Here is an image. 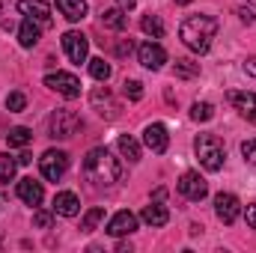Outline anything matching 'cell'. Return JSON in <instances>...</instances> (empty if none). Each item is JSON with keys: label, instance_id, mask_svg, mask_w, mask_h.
<instances>
[{"label": "cell", "instance_id": "38", "mask_svg": "<svg viewBox=\"0 0 256 253\" xmlns=\"http://www.w3.org/2000/svg\"><path fill=\"white\" fill-rule=\"evenodd\" d=\"M164 196H167V190H164V188H158V190H155V202H161Z\"/></svg>", "mask_w": 256, "mask_h": 253}, {"label": "cell", "instance_id": "32", "mask_svg": "<svg viewBox=\"0 0 256 253\" xmlns=\"http://www.w3.org/2000/svg\"><path fill=\"white\" fill-rule=\"evenodd\" d=\"M242 155H244V161H250L256 167V140H244L242 143Z\"/></svg>", "mask_w": 256, "mask_h": 253}, {"label": "cell", "instance_id": "35", "mask_svg": "<svg viewBox=\"0 0 256 253\" xmlns=\"http://www.w3.org/2000/svg\"><path fill=\"white\" fill-rule=\"evenodd\" d=\"M248 226L256 230V202H254V206H248Z\"/></svg>", "mask_w": 256, "mask_h": 253}, {"label": "cell", "instance_id": "6", "mask_svg": "<svg viewBox=\"0 0 256 253\" xmlns=\"http://www.w3.org/2000/svg\"><path fill=\"white\" fill-rule=\"evenodd\" d=\"M45 86H51L63 98H78L80 96V80L74 74H68V72H51V74H45Z\"/></svg>", "mask_w": 256, "mask_h": 253}, {"label": "cell", "instance_id": "19", "mask_svg": "<svg viewBox=\"0 0 256 253\" xmlns=\"http://www.w3.org/2000/svg\"><path fill=\"white\" fill-rule=\"evenodd\" d=\"M57 9H60V15H63L66 21H80V18H86V0H57Z\"/></svg>", "mask_w": 256, "mask_h": 253}, {"label": "cell", "instance_id": "39", "mask_svg": "<svg viewBox=\"0 0 256 253\" xmlns=\"http://www.w3.org/2000/svg\"><path fill=\"white\" fill-rule=\"evenodd\" d=\"M120 6L128 12V9H134V0H120Z\"/></svg>", "mask_w": 256, "mask_h": 253}, {"label": "cell", "instance_id": "8", "mask_svg": "<svg viewBox=\"0 0 256 253\" xmlns=\"http://www.w3.org/2000/svg\"><path fill=\"white\" fill-rule=\"evenodd\" d=\"M179 194L185 196V200H191V202H200V200H206L208 196V185H206V179L200 176V173H182V179H179Z\"/></svg>", "mask_w": 256, "mask_h": 253}, {"label": "cell", "instance_id": "28", "mask_svg": "<svg viewBox=\"0 0 256 253\" xmlns=\"http://www.w3.org/2000/svg\"><path fill=\"white\" fill-rule=\"evenodd\" d=\"M15 167H18V161H12V155H0V185L12 182V176H15Z\"/></svg>", "mask_w": 256, "mask_h": 253}, {"label": "cell", "instance_id": "24", "mask_svg": "<svg viewBox=\"0 0 256 253\" xmlns=\"http://www.w3.org/2000/svg\"><path fill=\"white\" fill-rule=\"evenodd\" d=\"M86 63H90V74H92L98 84H108V78H110V72H114V68H110V63H104L102 57H96V60H86Z\"/></svg>", "mask_w": 256, "mask_h": 253}, {"label": "cell", "instance_id": "15", "mask_svg": "<svg viewBox=\"0 0 256 253\" xmlns=\"http://www.w3.org/2000/svg\"><path fill=\"white\" fill-rule=\"evenodd\" d=\"M18 9H21L24 18H33V21H39L45 27L51 24V6L45 0H18Z\"/></svg>", "mask_w": 256, "mask_h": 253}, {"label": "cell", "instance_id": "11", "mask_svg": "<svg viewBox=\"0 0 256 253\" xmlns=\"http://www.w3.org/2000/svg\"><path fill=\"white\" fill-rule=\"evenodd\" d=\"M214 214L224 220V224H236L238 214H242V202L236 194H218L214 196Z\"/></svg>", "mask_w": 256, "mask_h": 253}, {"label": "cell", "instance_id": "30", "mask_svg": "<svg viewBox=\"0 0 256 253\" xmlns=\"http://www.w3.org/2000/svg\"><path fill=\"white\" fill-rule=\"evenodd\" d=\"M6 108H9L12 114H21V110L27 108V98H24V92H9V96H6Z\"/></svg>", "mask_w": 256, "mask_h": 253}, {"label": "cell", "instance_id": "23", "mask_svg": "<svg viewBox=\"0 0 256 253\" xmlns=\"http://www.w3.org/2000/svg\"><path fill=\"white\" fill-rule=\"evenodd\" d=\"M140 30H143L146 36H152V39H161V36H164V21H161L158 15H143Z\"/></svg>", "mask_w": 256, "mask_h": 253}, {"label": "cell", "instance_id": "27", "mask_svg": "<svg viewBox=\"0 0 256 253\" xmlns=\"http://www.w3.org/2000/svg\"><path fill=\"white\" fill-rule=\"evenodd\" d=\"M214 116V108L208 104V102H194V108H191V120L194 122H208Z\"/></svg>", "mask_w": 256, "mask_h": 253}, {"label": "cell", "instance_id": "36", "mask_svg": "<svg viewBox=\"0 0 256 253\" xmlns=\"http://www.w3.org/2000/svg\"><path fill=\"white\" fill-rule=\"evenodd\" d=\"M244 72H248L250 78H256V57H250V60H244Z\"/></svg>", "mask_w": 256, "mask_h": 253}, {"label": "cell", "instance_id": "2", "mask_svg": "<svg viewBox=\"0 0 256 253\" xmlns=\"http://www.w3.org/2000/svg\"><path fill=\"white\" fill-rule=\"evenodd\" d=\"M179 36L194 54H206L212 48V39L218 36V21L212 15H191V18L182 21Z\"/></svg>", "mask_w": 256, "mask_h": 253}, {"label": "cell", "instance_id": "21", "mask_svg": "<svg viewBox=\"0 0 256 253\" xmlns=\"http://www.w3.org/2000/svg\"><path fill=\"white\" fill-rule=\"evenodd\" d=\"M102 24L108 27V30H126L128 27V15H126V9L122 6H114V9H104L102 12Z\"/></svg>", "mask_w": 256, "mask_h": 253}, {"label": "cell", "instance_id": "17", "mask_svg": "<svg viewBox=\"0 0 256 253\" xmlns=\"http://www.w3.org/2000/svg\"><path fill=\"white\" fill-rule=\"evenodd\" d=\"M54 212L63 214V218H74V214L80 212V200H78L72 190H60V194L54 196Z\"/></svg>", "mask_w": 256, "mask_h": 253}, {"label": "cell", "instance_id": "37", "mask_svg": "<svg viewBox=\"0 0 256 253\" xmlns=\"http://www.w3.org/2000/svg\"><path fill=\"white\" fill-rule=\"evenodd\" d=\"M30 161H33V155H30V152H21V155H18V164H30Z\"/></svg>", "mask_w": 256, "mask_h": 253}, {"label": "cell", "instance_id": "12", "mask_svg": "<svg viewBox=\"0 0 256 253\" xmlns=\"http://www.w3.org/2000/svg\"><path fill=\"white\" fill-rule=\"evenodd\" d=\"M134 230H137V214H134V212H128V208L116 212V214L108 220V236H114V238L131 236Z\"/></svg>", "mask_w": 256, "mask_h": 253}, {"label": "cell", "instance_id": "25", "mask_svg": "<svg viewBox=\"0 0 256 253\" xmlns=\"http://www.w3.org/2000/svg\"><path fill=\"white\" fill-rule=\"evenodd\" d=\"M98 220H104V208H90L86 214H84V220H80V232H92L96 226H98Z\"/></svg>", "mask_w": 256, "mask_h": 253}, {"label": "cell", "instance_id": "20", "mask_svg": "<svg viewBox=\"0 0 256 253\" xmlns=\"http://www.w3.org/2000/svg\"><path fill=\"white\" fill-rule=\"evenodd\" d=\"M140 218H143V224H149V226H164V224L170 220V212H167L161 202H149V206L140 212Z\"/></svg>", "mask_w": 256, "mask_h": 253}, {"label": "cell", "instance_id": "10", "mask_svg": "<svg viewBox=\"0 0 256 253\" xmlns=\"http://www.w3.org/2000/svg\"><path fill=\"white\" fill-rule=\"evenodd\" d=\"M137 60L143 68H149V72H158L161 66L167 63V51L158 45V42H143L140 48H137Z\"/></svg>", "mask_w": 256, "mask_h": 253}, {"label": "cell", "instance_id": "5", "mask_svg": "<svg viewBox=\"0 0 256 253\" xmlns=\"http://www.w3.org/2000/svg\"><path fill=\"white\" fill-rule=\"evenodd\" d=\"M39 170H42V176L48 182H60L66 176V170H68V155H66L63 149H48L39 158Z\"/></svg>", "mask_w": 256, "mask_h": 253}, {"label": "cell", "instance_id": "22", "mask_svg": "<svg viewBox=\"0 0 256 253\" xmlns=\"http://www.w3.org/2000/svg\"><path fill=\"white\" fill-rule=\"evenodd\" d=\"M116 146H120V152L126 155L128 161H131V164H137V161H140V143H137L134 137H128V134H122V137L116 140Z\"/></svg>", "mask_w": 256, "mask_h": 253}, {"label": "cell", "instance_id": "29", "mask_svg": "<svg viewBox=\"0 0 256 253\" xmlns=\"http://www.w3.org/2000/svg\"><path fill=\"white\" fill-rule=\"evenodd\" d=\"M176 74L179 78H196L200 74V63H194V60H176Z\"/></svg>", "mask_w": 256, "mask_h": 253}, {"label": "cell", "instance_id": "18", "mask_svg": "<svg viewBox=\"0 0 256 253\" xmlns=\"http://www.w3.org/2000/svg\"><path fill=\"white\" fill-rule=\"evenodd\" d=\"M39 36H42L39 21L24 18V21H21V27H18V42H21L24 48H36V45H39Z\"/></svg>", "mask_w": 256, "mask_h": 253}, {"label": "cell", "instance_id": "4", "mask_svg": "<svg viewBox=\"0 0 256 253\" xmlns=\"http://www.w3.org/2000/svg\"><path fill=\"white\" fill-rule=\"evenodd\" d=\"M80 128H84V120H80L74 110H68V108H57V110L51 114V120H48V131H51V137H57V140L74 137Z\"/></svg>", "mask_w": 256, "mask_h": 253}, {"label": "cell", "instance_id": "41", "mask_svg": "<svg viewBox=\"0 0 256 253\" xmlns=\"http://www.w3.org/2000/svg\"><path fill=\"white\" fill-rule=\"evenodd\" d=\"M250 3H256V0H250Z\"/></svg>", "mask_w": 256, "mask_h": 253}, {"label": "cell", "instance_id": "40", "mask_svg": "<svg viewBox=\"0 0 256 253\" xmlns=\"http://www.w3.org/2000/svg\"><path fill=\"white\" fill-rule=\"evenodd\" d=\"M176 3H182V6H185V3H191V0H176Z\"/></svg>", "mask_w": 256, "mask_h": 253}, {"label": "cell", "instance_id": "34", "mask_svg": "<svg viewBox=\"0 0 256 253\" xmlns=\"http://www.w3.org/2000/svg\"><path fill=\"white\" fill-rule=\"evenodd\" d=\"M238 18H242L244 24H254V21H256V15L248 9V6H242V9H238Z\"/></svg>", "mask_w": 256, "mask_h": 253}, {"label": "cell", "instance_id": "9", "mask_svg": "<svg viewBox=\"0 0 256 253\" xmlns=\"http://www.w3.org/2000/svg\"><path fill=\"white\" fill-rule=\"evenodd\" d=\"M90 104H92V108L98 110V116H104V120H116V116H120V104L114 102V96H110L108 86H96L92 96H90Z\"/></svg>", "mask_w": 256, "mask_h": 253}, {"label": "cell", "instance_id": "1", "mask_svg": "<svg viewBox=\"0 0 256 253\" xmlns=\"http://www.w3.org/2000/svg\"><path fill=\"white\" fill-rule=\"evenodd\" d=\"M120 173H122V167H120V161L110 155V149L96 146V149L86 152V158H84V176H86L96 188H110L114 182H120Z\"/></svg>", "mask_w": 256, "mask_h": 253}, {"label": "cell", "instance_id": "13", "mask_svg": "<svg viewBox=\"0 0 256 253\" xmlns=\"http://www.w3.org/2000/svg\"><path fill=\"white\" fill-rule=\"evenodd\" d=\"M143 143H146V149H152L155 155H161V152H167L170 134H167V128L161 126V122H152V126L143 128Z\"/></svg>", "mask_w": 256, "mask_h": 253}, {"label": "cell", "instance_id": "16", "mask_svg": "<svg viewBox=\"0 0 256 253\" xmlns=\"http://www.w3.org/2000/svg\"><path fill=\"white\" fill-rule=\"evenodd\" d=\"M18 196H21L27 206H39V202L45 200L42 182H36V179H21V182H18Z\"/></svg>", "mask_w": 256, "mask_h": 253}, {"label": "cell", "instance_id": "7", "mask_svg": "<svg viewBox=\"0 0 256 253\" xmlns=\"http://www.w3.org/2000/svg\"><path fill=\"white\" fill-rule=\"evenodd\" d=\"M63 51L66 57L72 60V63H86V54H90V42H86V36L84 33H78V30H68L63 33Z\"/></svg>", "mask_w": 256, "mask_h": 253}, {"label": "cell", "instance_id": "14", "mask_svg": "<svg viewBox=\"0 0 256 253\" xmlns=\"http://www.w3.org/2000/svg\"><path fill=\"white\" fill-rule=\"evenodd\" d=\"M226 98H230V104H232L244 120L256 122V92H238V90H230Z\"/></svg>", "mask_w": 256, "mask_h": 253}, {"label": "cell", "instance_id": "3", "mask_svg": "<svg viewBox=\"0 0 256 253\" xmlns=\"http://www.w3.org/2000/svg\"><path fill=\"white\" fill-rule=\"evenodd\" d=\"M194 152H196L200 164H202L208 173H218V170L224 167L226 149H224L220 137H214V134H200V137L194 140Z\"/></svg>", "mask_w": 256, "mask_h": 253}, {"label": "cell", "instance_id": "31", "mask_svg": "<svg viewBox=\"0 0 256 253\" xmlns=\"http://www.w3.org/2000/svg\"><path fill=\"white\" fill-rule=\"evenodd\" d=\"M122 92H126V98H131V102H140L143 98V84L140 80H126L122 84Z\"/></svg>", "mask_w": 256, "mask_h": 253}, {"label": "cell", "instance_id": "26", "mask_svg": "<svg viewBox=\"0 0 256 253\" xmlns=\"http://www.w3.org/2000/svg\"><path fill=\"white\" fill-rule=\"evenodd\" d=\"M30 140H33V134H30V128H24V126L12 128V131L6 134V143H9V146H27Z\"/></svg>", "mask_w": 256, "mask_h": 253}, {"label": "cell", "instance_id": "33", "mask_svg": "<svg viewBox=\"0 0 256 253\" xmlns=\"http://www.w3.org/2000/svg\"><path fill=\"white\" fill-rule=\"evenodd\" d=\"M51 220H54V218H51V212H36V214H33V224H36L39 230H48V226H51Z\"/></svg>", "mask_w": 256, "mask_h": 253}]
</instances>
